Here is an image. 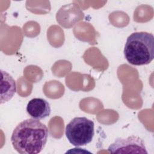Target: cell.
I'll return each mask as SVG.
<instances>
[{
	"label": "cell",
	"instance_id": "cell-4",
	"mask_svg": "<svg viewBox=\"0 0 154 154\" xmlns=\"http://www.w3.org/2000/svg\"><path fill=\"white\" fill-rule=\"evenodd\" d=\"M108 150L112 153H148L144 141L135 135L116 138Z\"/></svg>",
	"mask_w": 154,
	"mask_h": 154
},
{
	"label": "cell",
	"instance_id": "cell-3",
	"mask_svg": "<svg viewBox=\"0 0 154 154\" xmlns=\"http://www.w3.org/2000/svg\"><path fill=\"white\" fill-rule=\"evenodd\" d=\"M94 122L85 117L73 118L66 127V136L72 145L82 146L90 143L94 137Z\"/></svg>",
	"mask_w": 154,
	"mask_h": 154
},
{
	"label": "cell",
	"instance_id": "cell-6",
	"mask_svg": "<svg viewBox=\"0 0 154 154\" xmlns=\"http://www.w3.org/2000/svg\"><path fill=\"white\" fill-rule=\"evenodd\" d=\"M1 104L8 102L16 92V84L13 78L7 72L1 70Z\"/></svg>",
	"mask_w": 154,
	"mask_h": 154
},
{
	"label": "cell",
	"instance_id": "cell-5",
	"mask_svg": "<svg viewBox=\"0 0 154 154\" xmlns=\"http://www.w3.org/2000/svg\"><path fill=\"white\" fill-rule=\"evenodd\" d=\"M26 112L32 119L40 120L48 117L51 109L46 100L42 98H33L26 105Z\"/></svg>",
	"mask_w": 154,
	"mask_h": 154
},
{
	"label": "cell",
	"instance_id": "cell-2",
	"mask_svg": "<svg viewBox=\"0 0 154 154\" xmlns=\"http://www.w3.org/2000/svg\"><path fill=\"white\" fill-rule=\"evenodd\" d=\"M124 55L127 61L135 66L149 64L154 58V37L147 32H135L127 38Z\"/></svg>",
	"mask_w": 154,
	"mask_h": 154
},
{
	"label": "cell",
	"instance_id": "cell-1",
	"mask_svg": "<svg viewBox=\"0 0 154 154\" xmlns=\"http://www.w3.org/2000/svg\"><path fill=\"white\" fill-rule=\"evenodd\" d=\"M48 137L46 126L34 119L19 123L11 137L13 148L21 154L39 153L45 147Z\"/></svg>",
	"mask_w": 154,
	"mask_h": 154
}]
</instances>
